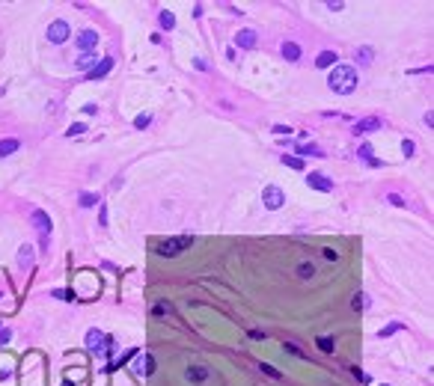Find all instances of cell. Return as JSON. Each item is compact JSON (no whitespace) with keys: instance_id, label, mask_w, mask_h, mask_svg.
<instances>
[{"instance_id":"1","label":"cell","mask_w":434,"mask_h":386,"mask_svg":"<svg viewBox=\"0 0 434 386\" xmlns=\"http://www.w3.org/2000/svg\"><path fill=\"white\" fill-rule=\"evenodd\" d=\"M327 86L339 95H351L357 89V68L354 65H333V71L327 77Z\"/></svg>"},{"instance_id":"2","label":"cell","mask_w":434,"mask_h":386,"mask_svg":"<svg viewBox=\"0 0 434 386\" xmlns=\"http://www.w3.org/2000/svg\"><path fill=\"white\" fill-rule=\"evenodd\" d=\"M194 244V238L191 235H179V238H167V241H161L158 244V253L161 256H179L182 250H188Z\"/></svg>"},{"instance_id":"3","label":"cell","mask_w":434,"mask_h":386,"mask_svg":"<svg viewBox=\"0 0 434 386\" xmlns=\"http://www.w3.org/2000/svg\"><path fill=\"white\" fill-rule=\"evenodd\" d=\"M110 345H113V339L99 333V330H90V333H86V348H90L93 354H107Z\"/></svg>"},{"instance_id":"4","label":"cell","mask_w":434,"mask_h":386,"mask_svg":"<svg viewBox=\"0 0 434 386\" xmlns=\"http://www.w3.org/2000/svg\"><path fill=\"white\" fill-rule=\"evenodd\" d=\"M262 202H265L268 211H277V208H283V202H286V193L280 190V187H274V184H268L265 190H262Z\"/></svg>"},{"instance_id":"5","label":"cell","mask_w":434,"mask_h":386,"mask_svg":"<svg viewBox=\"0 0 434 386\" xmlns=\"http://www.w3.org/2000/svg\"><path fill=\"white\" fill-rule=\"evenodd\" d=\"M68 33H71V30H68V24L63 21V18H60V21H51V24H48V42L63 45V42L68 39Z\"/></svg>"},{"instance_id":"6","label":"cell","mask_w":434,"mask_h":386,"mask_svg":"<svg viewBox=\"0 0 434 386\" xmlns=\"http://www.w3.org/2000/svg\"><path fill=\"white\" fill-rule=\"evenodd\" d=\"M152 371H155V356L152 354H140L134 359V374L137 377H149Z\"/></svg>"},{"instance_id":"7","label":"cell","mask_w":434,"mask_h":386,"mask_svg":"<svg viewBox=\"0 0 434 386\" xmlns=\"http://www.w3.org/2000/svg\"><path fill=\"white\" fill-rule=\"evenodd\" d=\"M306 184H309V187H315V190H321V193L333 190V181H330L327 175H321V172H309V175H306Z\"/></svg>"},{"instance_id":"8","label":"cell","mask_w":434,"mask_h":386,"mask_svg":"<svg viewBox=\"0 0 434 386\" xmlns=\"http://www.w3.org/2000/svg\"><path fill=\"white\" fill-rule=\"evenodd\" d=\"M99 45V33L96 30H80L77 33V48H83V54H90Z\"/></svg>"},{"instance_id":"9","label":"cell","mask_w":434,"mask_h":386,"mask_svg":"<svg viewBox=\"0 0 434 386\" xmlns=\"http://www.w3.org/2000/svg\"><path fill=\"white\" fill-rule=\"evenodd\" d=\"M235 45H238V48L253 51V48L259 45V39H256V33H253V30H238V36H235Z\"/></svg>"},{"instance_id":"10","label":"cell","mask_w":434,"mask_h":386,"mask_svg":"<svg viewBox=\"0 0 434 386\" xmlns=\"http://www.w3.org/2000/svg\"><path fill=\"white\" fill-rule=\"evenodd\" d=\"M384 128V122L378 119V116H369V119H360L357 125H354V131L357 134H372V131H381Z\"/></svg>"},{"instance_id":"11","label":"cell","mask_w":434,"mask_h":386,"mask_svg":"<svg viewBox=\"0 0 434 386\" xmlns=\"http://www.w3.org/2000/svg\"><path fill=\"white\" fill-rule=\"evenodd\" d=\"M30 220H33V226L42 232V235H51V217H48L45 211H39V208H36L33 214H30Z\"/></svg>"},{"instance_id":"12","label":"cell","mask_w":434,"mask_h":386,"mask_svg":"<svg viewBox=\"0 0 434 386\" xmlns=\"http://www.w3.org/2000/svg\"><path fill=\"white\" fill-rule=\"evenodd\" d=\"M110 68H113V57H104V60H99V65H96L93 71H86V77H90V80H101Z\"/></svg>"},{"instance_id":"13","label":"cell","mask_w":434,"mask_h":386,"mask_svg":"<svg viewBox=\"0 0 434 386\" xmlns=\"http://www.w3.org/2000/svg\"><path fill=\"white\" fill-rule=\"evenodd\" d=\"M298 155H303V158H324V152H321L315 143H301V146H298Z\"/></svg>"},{"instance_id":"14","label":"cell","mask_w":434,"mask_h":386,"mask_svg":"<svg viewBox=\"0 0 434 386\" xmlns=\"http://www.w3.org/2000/svg\"><path fill=\"white\" fill-rule=\"evenodd\" d=\"M336 60H339L336 51H321L318 60H315V65H318V68H330V65H336Z\"/></svg>"},{"instance_id":"15","label":"cell","mask_w":434,"mask_h":386,"mask_svg":"<svg viewBox=\"0 0 434 386\" xmlns=\"http://www.w3.org/2000/svg\"><path fill=\"white\" fill-rule=\"evenodd\" d=\"M283 57H286L289 63H295V60H301V48H298L295 42H283Z\"/></svg>"},{"instance_id":"16","label":"cell","mask_w":434,"mask_h":386,"mask_svg":"<svg viewBox=\"0 0 434 386\" xmlns=\"http://www.w3.org/2000/svg\"><path fill=\"white\" fill-rule=\"evenodd\" d=\"M96 63H99L96 54H80V57H77V68H80V71H93Z\"/></svg>"},{"instance_id":"17","label":"cell","mask_w":434,"mask_h":386,"mask_svg":"<svg viewBox=\"0 0 434 386\" xmlns=\"http://www.w3.org/2000/svg\"><path fill=\"white\" fill-rule=\"evenodd\" d=\"M357 158H360V161H366L369 166H381V161H375V158H372V146H369V143H363V146L357 149Z\"/></svg>"},{"instance_id":"18","label":"cell","mask_w":434,"mask_h":386,"mask_svg":"<svg viewBox=\"0 0 434 386\" xmlns=\"http://www.w3.org/2000/svg\"><path fill=\"white\" fill-rule=\"evenodd\" d=\"M18 264H21V267H30V264H33V247L24 244V247L18 250Z\"/></svg>"},{"instance_id":"19","label":"cell","mask_w":434,"mask_h":386,"mask_svg":"<svg viewBox=\"0 0 434 386\" xmlns=\"http://www.w3.org/2000/svg\"><path fill=\"white\" fill-rule=\"evenodd\" d=\"M18 140H0V158H9L12 152H18Z\"/></svg>"},{"instance_id":"20","label":"cell","mask_w":434,"mask_h":386,"mask_svg":"<svg viewBox=\"0 0 434 386\" xmlns=\"http://www.w3.org/2000/svg\"><path fill=\"white\" fill-rule=\"evenodd\" d=\"M205 377H208V368H202V365H194V368H188V380L200 383V380H205Z\"/></svg>"},{"instance_id":"21","label":"cell","mask_w":434,"mask_h":386,"mask_svg":"<svg viewBox=\"0 0 434 386\" xmlns=\"http://www.w3.org/2000/svg\"><path fill=\"white\" fill-rule=\"evenodd\" d=\"M372 57H375V51H372L369 45L357 48V63H360V65H369V63H372Z\"/></svg>"},{"instance_id":"22","label":"cell","mask_w":434,"mask_h":386,"mask_svg":"<svg viewBox=\"0 0 434 386\" xmlns=\"http://www.w3.org/2000/svg\"><path fill=\"white\" fill-rule=\"evenodd\" d=\"M99 202H101L99 193H80V205H83V208H96Z\"/></svg>"},{"instance_id":"23","label":"cell","mask_w":434,"mask_h":386,"mask_svg":"<svg viewBox=\"0 0 434 386\" xmlns=\"http://www.w3.org/2000/svg\"><path fill=\"white\" fill-rule=\"evenodd\" d=\"M158 21H161V27H164V30H172V27H176L172 12H161V15H158Z\"/></svg>"},{"instance_id":"24","label":"cell","mask_w":434,"mask_h":386,"mask_svg":"<svg viewBox=\"0 0 434 386\" xmlns=\"http://www.w3.org/2000/svg\"><path fill=\"white\" fill-rule=\"evenodd\" d=\"M318 348H321L324 354H333V351H336V342H333V339H327V336H321V339H318Z\"/></svg>"},{"instance_id":"25","label":"cell","mask_w":434,"mask_h":386,"mask_svg":"<svg viewBox=\"0 0 434 386\" xmlns=\"http://www.w3.org/2000/svg\"><path fill=\"white\" fill-rule=\"evenodd\" d=\"M298 273H301L303 279H312V276H315V267H312L309 261H303V264H298Z\"/></svg>"},{"instance_id":"26","label":"cell","mask_w":434,"mask_h":386,"mask_svg":"<svg viewBox=\"0 0 434 386\" xmlns=\"http://www.w3.org/2000/svg\"><path fill=\"white\" fill-rule=\"evenodd\" d=\"M399 330H401V321H393V324H387L378 336H381V339H387V336H393V333H399Z\"/></svg>"},{"instance_id":"27","label":"cell","mask_w":434,"mask_h":386,"mask_svg":"<svg viewBox=\"0 0 434 386\" xmlns=\"http://www.w3.org/2000/svg\"><path fill=\"white\" fill-rule=\"evenodd\" d=\"M369 303H372V300H369L366 294H357V297H354V300H351V306H354V309H366Z\"/></svg>"},{"instance_id":"28","label":"cell","mask_w":434,"mask_h":386,"mask_svg":"<svg viewBox=\"0 0 434 386\" xmlns=\"http://www.w3.org/2000/svg\"><path fill=\"white\" fill-rule=\"evenodd\" d=\"M283 163L292 166V169H303V161L301 158H292V155H283Z\"/></svg>"},{"instance_id":"29","label":"cell","mask_w":434,"mask_h":386,"mask_svg":"<svg viewBox=\"0 0 434 386\" xmlns=\"http://www.w3.org/2000/svg\"><path fill=\"white\" fill-rule=\"evenodd\" d=\"M169 312H172V309H169V303H158V306L152 309V315H155V318H161V315H169Z\"/></svg>"},{"instance_id":"30","label":"cell","mask_w":434,"mask_h":386,"mask_svg":"<svg viewBox=\"0 0 434 386\" xmlns=\"http://www.w3.org/2000/svg\"><path fill=\"white\" fill-rule=\"evenodd\" d=\"M66 134H68V137H80V134H86V125H83V122H77V125H71Z\"/></svg>"},{"instance_id":"31","label":"cell","mask_w":434,"mask_h":386,"mask_svg":"<svg viewBox=\"0 0 434 386\" xmlns=\"http://www.w3.org/2000/svg\"><path fill=\"white\" fill-rule=\"evenodd\" d=\"M149 122H152V116H149V113H140V116L134 119V125H137V128H146Z\"/></svg>"},{"instance_id":"32","label":"cell","mask_w":434,"mask_h":386,"mask_svg":"<svg viewBox=\"0 0 434 386\" xmlns=\"http://www.w3.org/2000/svg\"><path fill=\"white\" fill-rule=\"evenodd\" d=\"M401 152H404V158H410V155H413V140H404V143H401Z\"/></svg>"},{"instance_id":"33","label":"cell","mask_w":434,"mask_h":386,"mask_svg":"<svg viewBox=\"0 0 434 386\" xmlns=\"http://www.w3.org/2000/svg\"><path fill=\"white\" fill-rule=\"evenodd\" d=\"M387 199H390V202H393V205H396V208H404V199H401L399 193H390V196H387Z\"/></svg>"},{"instance_id":"34","label":"cell","mask_w":434,"mask_h":386,"mask_svg":"<svg viewBox=\"0 0 434 386\" xmlns=\"http://www.w3.org/2000/svg\"><path fill=\"white\" fill-rule=\"evenodd\" d=\"M274 134H277V137H283V134L289 137V134H292V128H289V125H274Z\"/></svg>"},{"instance_id":"35","label":"cell","mask_w":434,"mask_h":386,"mask_svg":"<svg viewBox=\"0 0 434 386\" xmlns=\"http://www.w3.org/2000/svg\"><path fill=\"white\" fill-rule=\"evenodd\" d=\"M259 368H262V371H265V374H271V377H283V374H280V371H277V368H274V365H259Z\"/></svg>"},{"instance_id":"36","label":"cell","mask_w":434,"mask_h":386,"mask_svg":"<svg viewBox=\"0 0 434 386\" xmlns=\"http://www.w3.org/2000/svg\"><path fill=\"white\" fill-rule=\"evenodd\" d=\"M83 113H90V116H96V113H99V104H93V101H90V104H83Z\"/></svg>"},{"instance_id":"37","label":"cell","mask_w":434,"mask_h":386,"mask_svg":"<svg viewBox=\"0 0 434 386\" xmlns=\"http://www.w3.org/2000/svg\"><path fill=\"white\" fill-rule=\"evenodd\" d=\"M99 223H101V226H107V208H104V205L99 208Z\"/></svg>"},{"instance_id":"38","label":"cell","mask_w":434,"mask_h":386,"mask_svg":"<svg viewBox=\"0 0 434 386\" xmlns=\"http://www.w3.org/2000/svg\"><path fill=\"white\" fill-rule=\"evenodd\" d=\"M342 6H345V3H342V0H336V3H333V0H330V3H327V9H330V12H339V9H342Z\"/></svg>"},{"instance_id":"39","label":"cell","mask_w":434,"mask_h":386,"mask_svg":"<svg viewBox=\"0 0 434 386\" xmlns=\"http://www.w3.org/2000/svg\"><path fill=\"white\" fill-rule=\"evenodd\" d=\"M324 258H330V261H336V258H339V253H336V250H324Z\"/></svg>"},{"instance_id":"40","label":"cell","mask_w":434,"mask_h":386,"mask_svg":"<svg viewBox=\"0 0 434 386\" xmlns=\"http://www.w3.org/2000/svg\"><path fill=\"white\" fill-rule=\"evenodd\" d=\"M54 297H60V300H71V294H68V291H54Z\"/></svg>"},{"instance_id":"41","label":"cell","mask_w":434,"mask_h":386,"mask_svg":"<svg viewBox=\"0 0 434 386\" xmlns=\"http://www.w3.org/2000/svg\"><path fill=\"white\" fill-rule=\"evenodd\" d=\"M9 336H12V333H9V330H3V333H0V345H6V342H9Z\"/></svg>"},{"instance_id":"42","label":"cell","mask_w":434,"mask_h":386,"mask_svg":"<svg viewBox=\"0 0 434 386\" xmlns=\"http://www.w3.org/2000/svg\"><path fill=\"white\" fill-rule=\"evenodd\" d=\"M381 386H390V383H381Z\"/></svg>"}]
</instances>
